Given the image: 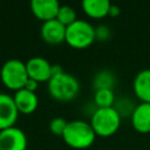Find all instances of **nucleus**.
Listing matches in <instances>:
<instances>
[{
    "mask_svg": "<svg viewBox=\"0 0 150 150\" xmlns=\"http://www.w3.org/2000/svg\"><path fill=\"white\" fill-rule=\"evenodd\" d=\"M19 116V110L15 104L14 97L0 93V130L14 127Z\"/></svg>",
    "mask_w": 150,
    "mask_h": 150,
    "instance_id": "nucleus-7",
    "label": "nucleus"
},
{
    "mask_svg": "<svg viewBox=\"0 0 150 150\" xmlns=\"http://www.w3.org/2000/svg\"><path fill=\"white\" fill-rule=\"evenodd\" d=\"M94 102L97 105V108H108L114 107L115 103V95L112 89H97L94 95Z\"/></svg>",
    "mask_w": 150,
    "mask_h": 150,
    "instance_id": "nucleus-15",
    "label": "nucleus"
},
{
    "mask_svg": "<svg viewBox=\"0 0 150 150\" xmlns=\"http://www.w3.org/2000/svg\"><path fill=\"white\" fill-rule=\"evenodd\" d=\"M26 67H27V73H28L29 79H33L36 82L49 81L53 75L52 73L53 64H50L49 61L42 56L30 57L26 62Z\"/></svg>",
    "mask_w": 150,
    "mask_h": 150,
    "instance_id": "nucleus-8",
    "label": "nucleus"
},
{
    "mask_svg": "<svg viewBox=\"0 0 150 150\" xmlns=\"http://www.w3.org/2000/svg\"><path fill=\"white\" fill-rule=\"evenodd\" d=\"M0 76L5 86L14 90L25 88L29 79L26 63H23L21 60L18 59L7 60L1 67Z\"/></svg>",
    "mask_w": 150,
    "mask_h": 150,
    "instance_id": "nucleus-4",
    "label": "nucleus"
},
{
    "mask_svg": "<svg viewBox=\"0 0 150 150\" xmlns=\"http://www.w3.org/2000/svg\"><path fill=\"white\" fill-rule=\"evenodd\" d=\"M13 97H14V101H15L19 112H23V114L33 112L36 109L38 103H39L36 94L26 88L16 90Z\"/></svg>",
    "mask_w": 150,
    "mask_h": 150,
    "instance_id": "nucleus-12",
    "label": "nucleus"
},
{
    "mask_svg": "<svg viewBox=\"0 0 150 150\" xmlns=\"http://www.w3.org/2000/svg\"><path fill=\"white\" fill-rule=\"evenodd\" d=\"M90 124L96 135L110 136L117 131L121 124V115L114 107L97 108L91 115Z\"/></svg>",
    "mask_w": 150,
    "mask_h": 150,
    "instance_id": "nucleus-3",
    "label": "nucleus"
},
{
    "mask_svg": "<svg viewBox=\"0 0 150 150\" xmlns=\"http://www.w3.org/2000/svg\"><path fill=\"white\" fill-rule=\"evenodd\" d=\"M118 13H120V8H118V6H116V5H111V6H110V9H109V15L115 16V15H117Z\"/></svg>",
    "mask_w": 150,
    "mask_h": 150,
    "instance_id": "nucleus-21",
    "label": "nucleus"
},
{
    "mask_svg": "<svg viewBox=\"0 0 150 150\" xmlns=\"http://www.w3.org/2000/svg\"><path fill=\"white\" fill-rule=\"evenodd\" d=\"M134 90L143 102L150 103V68L137 73L134 80Z\"/></svg>",
    "mask_w": 150,
    "mask_h": 150,
    "instance_id": "nucleus-13",
    "label": "nucleus"
},
{
    "mask_svg": "<svg viewBox=\"0 0 150 150\" xmlns=\"http://www.w3.org/2000/svg\"><path fill=\"white\" fill-rule=\"evenodd\" d=\"M131 123L139 132H150V103L137 104L131 114Z\"/></svg>",
    "mask_w": 150,
    "mask_h": 150,
    "instance_id": "nucleus-11",
    "label": "nucleus"
},
{
    "mask_svg": "<svg viewBox=\"0 0 150 150\" xmlns=\"http://www.w3.org/2000/svg\"><path fill=\"white\" fill-rule=\"evenodd\" d=\"M56 19L60 22H62L64 26H69L70 23H73L76 20V12L74 11L73 7H70L68 5H62V6H60Z\"/></svg>",
    "mask_w": 150,
    "mask_h": 150,
    "instance_id": "nucleus-17",
    "label": "nucleus"
},
{
    "mask_svg": "<svg viewBox=\"0 0 150 150\" xmlns=\"http://www.w3.org/2000/svg\"><path fill=\"white\" fill-rule=\"evenodd\" d=\"M95 34H96V38L100 39V40H107L110 35L109 33V27L104 26V25H100L98 27L95 28Z\"/></svg>",
    "mask_w": 150,
    "mask_h": 150,
    "instance_id": "nucleus-19",
    "label": "nucleus"
},
{
    "mask_svg": "<svg viewBox=\"0 0 150 150\" xmlns=\"http://www.w3.org/2000/svg\"><path fill=\"white\" fill-rule=\"evenodd\" d=\"M27 137L18 127L0 130V150H26Z\"/></svg>",
    "mask_w": 150,
    "mask_h": 150,
    "instance_id": "nucleus-6",
    "label": "nucleus"
},
{
    "mask_svg": "<svg viewBox=\"0 0 150 150\" xmlns=\"http://www.w3.org/2000/svg\"><path fill=\"white\" fill-rule=\"evenodd\" d=\"M48 91L57 101H70L80 93V82L74 75L62 70L50 77Z\"/></svg>",
    "mask_w": 150,
    "mask_h": 150,
    "instance_id": "nucleus-1",
    "label": "nucleus"
},
{
    "mask_svg": "<svg viewBox=\"0 0 150 150\" xmlns=\"http://www.w3.org/2000/svg\"><path fill=\"white\" fill-rule=\"evenodd\" d=\"M67 124H68V122L63 117H54L49 123V129L53 134L62 136L67 128Z\"/></svg>",
    "mask_w": 150,
    "mask_h": 150,
    "instance_id": "nucleus-18",
    "label": "nucleus"
},
{
    "mask_svg": "<svg viewBox=\"0 0 150 150\" xmlns=\"http://www.w3.org/2000/svg\"><path fill=\"white\" fill-rule=\"evenodd\" d=\"M96 39L95 28L86 20L76 19L73 23L67 26L66 41L74 48H86Z\"/></svg>",
    "mask_w": 150,
    "mask_h": 150,
    "instance_id": "nucleus-5",
    "label": "nucleus"
},
{
    "mask_svg": "<svg viewBox=\"0 0 150 150\" xmlns=\"http://www.w3.org/2000/svg\"><path fill=\"white\" fill-rule=\"evenodd\" d=\"M30 8L34 15L45 22L52 19H56L60 4L57 0H32Z\"/></svg>",
    "mask_w": 150,
    "mask_h": 150,
    "instance_id": "nucleus-10",
    "label": "nucleus"
},
{
    "mask_svg": "<svg viewBox=\"0 0 150 150\" xmlns=\"http://www.w3.org/2000/svg\"><path fill=\"white\" fill-rule=\"evenodd\" d=\"M95 131L90 123L81 120L70 121L62 135L66 143L76 149H83L93 144L95 141Z\"/></svg>",
    "mask_w": 150,
    "mask_h": 150,
    "instance_id": "nucleus-2",
    "label": "nucleus"
},
{
    "mask_svg": "<svg viewBox=\"0 0 150 150\" xmlns=\"http://www.w3.org/2000/svg\"><path fill=\"white\" fill-rule=\"evenodd\" d=\"M36 87H38V82H36L35 80H33V79H28V81H27V83H26V86H25L26 89L32 90V91H34V90L36 89Z\"/></svg>",
    "mask_w": 150,
    "mask_h": 150,
    "instance_id": "nucleus-20",
    "label": "nucleus"
},
{
    "mask_svg": "<svg viewBox=\"0 0 150 150\" xmlns=\"http://www.w3.org/2000/svg\"><path fill=\"white\" fill-rule=\"evenodd\" d=\"M114 82H115L114 75L108 70H103V71H100L97 75H95L94 87L96 88V90L97 89H103V88L111 89Z\"/></svg>",
    "mask_w": 150,
    "mask_h": 150,
    "instance_id": "nucleus-16",
    "label": "nucleus"
},
{
    "mask_svg": "<svg viewBox=\"0 0 150 150\" xmlns=\"http://www.w3.org/2000/svg\"><path fill=\"white\" fill-rule=\"evenodd\" d=\"M109 0H83L82 7L84 12L91 18H103L109 14L110 9Z\"/></svg>",
    "mask_w": 150,
    "mask_h": 150,
    "instance_id": "nucleus-14",
    "label": "nucleus"
},
{
    "mask_svg": "<svg viewBox=\"0 0 150 150\" xmlns=\"http://www.w3.org/2000/svg\"><path fill=\"white\" fill-rule=\"evenodd\" d=\"M66 29L67 26H64L57 19H52L42 23L41 36L46 42L50 45H57L66 40Z\"/></svg>",
    "mask_w": 150,
    "mask_h": 150,
    "instance_id": "nucleus-9",
    "label": "nucleus"
}]
</instances>
